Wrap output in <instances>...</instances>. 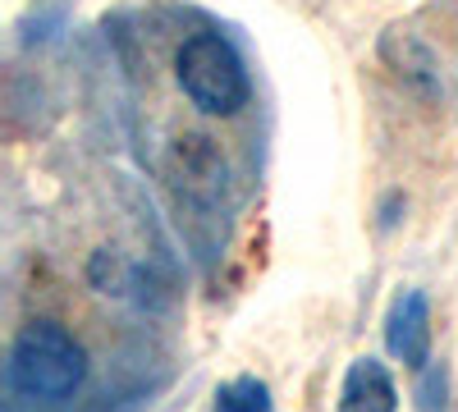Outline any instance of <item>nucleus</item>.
<instances>
[{
	"mask_svg": "<svg viewBox=\"0 0 458 412\" xmlns=\"http://www.w3.org/2000/svg\"><path fill=\"white\" fill-rule=\"evenodd\" d=\"M88 376V357L83 344L60 325V321H32L14 334L10 362H5V381L19 399L28 403H64L79 394Z\"/></svg>",
	"mask_w": 458,
	"mask_h": 412,
	"instance_id": "nucleus-1",
	"label": "nucleus"
},
{
	"mask_svg": "<svg viewBox=\"0 0 458 412\" xmlns=\"http://www.w3.org/2000/svg\"><path fill=\"white\" fill-rule=\"evenodd\" d=\"M174 79L202 115H239L248 105V92H252L239 51L220 32L188 37L174 55Z\"/></svg>",
	"mask_w": 458,
	"mask_h": 412,
	"instance_id": "nucleus-2",
	"label": "nucleus"
},
{
	"mask_svg": "<svg viewBox=\"0 0 458 412\" xmlns=\"http://www.w3.org/2000/svg\"><path fill=\"white\" fill-rule=\"evenodd\" d=\"M386 344L394 357H403L408 366H422L427 349H431V312L422 293H399L390 307V325H386Z\"/></svg>",
	"mask_w": 458,
	"mask_h": 412,
	"instance_id": "nucleus-3",
	"label": "nucleus"
},
{
	"mask_svg": "<svg viewBox=\"0 0 458 412\" xmlns=\"http://www.w3.org/2000/svg\"><path fill=\"white\" fill-rule=\"evenodd\" d=\"M339 412H399V390L390 381L386 362L358 357L349 366L344 390H339Z\"/></svg>",
	"mask_w": 458,
	"mask_h": 412,
	"instance_id": "nucleus-4",
	"label": "nucleus"
},
{
	"mask_svg": "<svg viewBox=\"0 0 458 412\" xmlns=\"http://www.w3.org/2000/svg\"><path fill=\"white\" fill-rule=\"evenodd\" d=\"M216 412H271V390L257 376H239L216 390Z\"/></svg>",
	"mask_w": 458,
	"mask_h": 412,
	"instance_id": "nucleus-5",
	"label": "nucleus"
}]
</instances>
